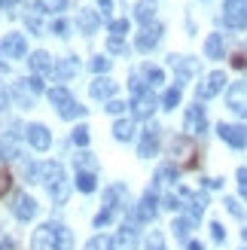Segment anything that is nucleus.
<instances>
[{
  "mask_svg": "<svg viewBox=\"0 0 247 250\" xmlns=\"http://www.w3.org/2000/svg\"><path fill=\"white\" fill-rule=\"evenodd\" d=\"M31 250H73V232L64 223H43L31 238Z\"/></svg>",
  "mask_w": 247,
  "mask_h": 250,
  "instance_id": "obj_1",
  "label": "nucleus"
},
{
  "mask_svg": "<svg viewBox=\"0 0 247 250\" xmlns=\"http://www.w3.org/2000/svg\"><path fill=\"white\" fill-rule=\"evenodd\" d=\"M40 180L46 183V189H49V195L55 198L58 205H64L67 202V177H64V168L58 165V162H43L40 165Z\"/></svg>",
  "mask_w": 247,
  "mask_h": 250,
  "instance_id": "obj_2",
  "label": "nucleus"
},
{
  "mask_svg": "<svg viewBox=\"0 0 247 250\" xmlns=\"http://www.w3.org/2000/svg\"><path fill=\"white\" fill-rule=\"evenodd\" d=\"M43 92H46V85H43V80H40V77L16 80V83L9 85V101H16L21 110H28V107H34L37 95H43Z\"/></svg>",
  "mask_w": 247,
  "mask_h": 250,
  "instance_id": "obj_3",
  "label": "nucleus"
},
{
  "mask_svg": "<svg viewBox=\"0 0 247 250\" xmlns=\"http://www.w3.org/2000/svg\"><path fill=\"white\" fill-rule=\"evenodd\" d=\"M49 101H52L55 113H58L61 119H80V116L85 113V107L77 104V98H73V95L64 89V85H55V89H49Z\"/></svg>",
  "mask_w": 247,
  "mask_h": 250,
  "instance_id": "obj_4",
  "label": "nucleus"
},
{
  "mask_svg": "<svg viewBox=\"0 0 247 250\" xmlns=\"http://www.w3.org/2000/svg\"><path fill=\"white\" fill-rule=\"evenodd\" d=\"M223 21L232 31L247 28V0H226L223 3Z\"/></svg>",
  "mask_w": 247,
  "mask_h": 250,
  "instance_id": "obj_5",
  "label": "nucleus"
},
{
  "mask_svg": "<svg viewBox=\"0 0 247 250\" xmlns=\"http://www.w3.org/2000/svg\"><path fill=\"white\" fill-rule=\"evenodd\" d=\"M37 210H40V205H37V198H31L28 192H16L12 195V214H16V220L28 223L37 217Z\"/></svg>",
  "mask_w": 247,
  "mask_h": 250,
  "instance_id": "obj_6",
  "label": "nucleus"
},
{
  "mask_svg": "<svg viewBox=\"0 0 247 250\" xmlns=\"http://www.w3.org/2000/svg\"><path fill=\"white\" fill-rule=\"evenodd\" d=\"M156 210H159V195H156V189H146L141 195L138 208H134V220H138V223H153Z\"/></svg>",
  "mask_w": 247,
  "mask_h": 250,
  "instance_id": "obj_7",
  "label": "nucleus"
},
{
  "mask_svg": "<svg viewBox=\"0 0 247 250\" xmlns=\"http://www.w3.org/2000/svg\"><path fill=\"white\" fill-rule=\"evenodd\" d=\"M217 134L223 137L229 146H235V149H244V146H247V125H229V122H220V125H217Z\"/></svg>",
  "mask_w": 247,
  "mask_h": 250,
  "instance_id": "obj_8",
  "label": "nucleus"
},
{
  "mask_svg": "<svg viewBox=\"0 0 247 250\" xmlns=\"http://www.w3.org/2000/svg\"><path fill=\"white\" fill-rule=\"evenodd\" d=\"M24 131H28V144L37 149V153H46V149L52 146V134H49V128L43 122H31Z\"/></svg>",
  "mask_w": 247,
  "mask_h": 250,
  "instance_id": "obj_9",
  "label": "nucleus"
},
{
  "mask_svg": "<svg viewBox=\"0 0 247 250\" xmlns=\"http://www.w3.org/2000/svg\"><path fill=\"white\" fill-rule=\"evenodd\" d=\"M162 40V24L153 21V24H144L141 34L134 37V46L141 49V52H150V49H156V43Z\"/></svg>",
  "mask_w": 247,
  "mask_h": 250,
  "instance_id": "obj_10",
  "label": "nucleus"
},
{
  "mask_svg": "<svg viewBox=\"0 0 247 250\" xmlns=\"http://www.w3.org/2000/svg\"><path fill=\"white\" fill-rule=\"evenodd\" d=\"M223 85H226V73H223V70L207 73L205 83L199 85V98H202V101H211V98H217L220 92H223Z\"/></svg>",
  "mask_w": 247,
  "mask_h": 250,
  "instance_id": "obj_11",
  "label": "nucleus"
},
{
  "mask_svg": "<svg viewBox=\"0 0 247 250\" xmlns=\"http://www.w3.org/2000/svg\"><path fill=\"white\" fill-rule=\"evenodd\" d=\"M183 128H186V134H205V131H207V116H205V107H202V104H192V107L186 110Z\"/></svg>",
  "mask_w": 247,
  "mask_h": 250,
  "instance_id": "obj_12",
  "label": "nucleus"
},
{
  "mask_svg": "<svg viewBox=\"0 0 247 250\" xmlns=\"http://www.w3.org/2000/svg\"><path fill=\"white\" fill-rule=\"evenodd\" d=\"M226 104H229V110H232V113L247 116V83H235V85H229Z\"/></svg>",
  "mask_w": 247,
  "mask_h": 250,
  "instance_id": "obj_13",
  "label": "nucleus"
},
{
  "mask_svg": "<svg viewBox=\"0 0 247 250\" xmlns=\"http://www.w3.org/2000/svg\"><path fill=\"white\" fill-rule=\"evenodd\" d=\"M0 55H6L9 61L28 55V40H24V34H9L3 40V46H0Z\"/></svg>",
  "mask_w": 247,
  "mask_h": 250,
  "instance_id": "obj_14",
  "label": "nucleus"
},
{
  "mask_svg": "<svg viewBox=\"0 0 247 250\" xmlns=\"http://www.w3.org/2000/svg\"><path fill=\"white\" fill-rule=\"evenodd\" d=\"M125 202H128V189L122 183H113L107 189V195H104V210H110V214L116 217V210L125 208Z\"/></svg>",
  "mask_w": 247,
  "mask_h": 250,
  "instance_id": "obj_15",
  "label": "nucleus"
},
{
  "mask_svg": "<svg viewBox=\"0 0 247 250\" xmlns=\"http://www.w3.org/2000/svg\"><path fill=\"white\" fill-rule=\"evenodd\" d=\"M156 149H159V125H146V131L138 144V156L150 159V156H156Z\"/></svg>",
  "mask_w": 247,
  "mask_h": 250,
  "instance_id": "obj_16",
  "label": "nucleus"
},
{
  "mask_svg": "<svg viewBox=\"0 0 247 250\" xmlns=\"http://www.w3.org/2000/svg\"><path fill=\"white\" fill-rule=\"evenodd\" d=\"M180 198L186 202L189 220H199V217H202V210L207 208V195H205V192H189V189H180Z\"/></svg>",
  "mask_w": 247,
  "mask_h": 250,
  "instance_id": "obj_17",
  "label": "nucleus"
},
{
  "mask_svg": "<svg viewBox=\"0 0 247 250\" xmlns=\"http://www.w3.org/2000/svg\"><path fill=\"white\" fill-rule=\"evenodd\" d=\"M110 250H138V229H131V223H125L110 244Z\"/></svg>",
  "mask_w": 247,
  "mask_h": 250,
  "instance_id": "obj_18",
  "label": "nucleus"
},
{
  "mask_svg": "<svg viewBox=\"0 0 247 250\" xmlns=\"http://www.w3.org/2000/svg\"><path fill=\"white\" fill-rule=\"evenodd\" d=\"M171 67L177 70V83L195 77V70H199V61L195 58H180V55H171Z\"/></svg>",
  "mask_w": 247,
  "mask_h": 250,
  "instance_id": "obj_19",
  "label": "nucleus"
},
{
  "mask_svg": "<svg viewBox=\"0 0 247 250\" xmlns=\"http://www.w3.org/2000/svg\"><path fill=\"white\" fill-rule=\"evenodd\" d=\"M92 98H98V101H113V95H116V83L110 80V77H98L92 83Z\"/></svg>",
  "mask_w": 247,
  "mask_h": 250,
  "instance_id": "obj_20",
  "label": "nucleus"
},
{
  "mask_svg": "<svg viewBox=\"0 0 247 250\" xmlns=\"http://www.w3.org/2000/svg\"><path fill=\"white\" fill-rule=\"evenodd\" d=\"M131 107H134V116H138V119H150L153 110H156V95L153 92H144V95L134 98Z\"/></svg>",
  "mask_w": 247,
  "mask_h": 250,
  "instance_id": "obj_21",
  "label": "nucleus"
},
{
  "mask_svg": "<svg viewBox=\"0 0 247 250\" xmlns=\"http://www.w3.org/2000/svg\"><path fill=\"white\" fill-rule=\"evenodd\" d=\"M80 70V61L73 58V55H67V58H58V64H52V73L58 77V83H67L73 73Z\"/></svg>",
  "mask_w": 247,
  "mask_h": 250,
  "instance_id": "obj_22",
  "label": "nucleus"
},
{
  "mask_svg": "<svg viewBox=\"0 0 247 250\" xmlns=\"http://www.w3.org/2000/svg\"><path fill=\"white\" fill-rule=\"evenodd\" d=\"M134 19L141 21V28H144V24H153V19H156V0H141V3L134 6Z\"/></svg>",
  "mask_w": 247,
  "mask_h": 250,
  "instance_id": "obj_23",
  "label": "nucleus"
},
{
  "mask_svg": "<svg viewBox=\"0 0 247 250\" xmlns=\"http://www.w3.org/2000/svg\"><path fill=\"white\" fill-rule=\"evenodd\" d=\"M98 24H101V19H98L92 9H82V12H80V19H77V28H80L85 37H92V34L98 31Z\"/></svg>",
  "mask_w": 247,
  "mask_h": 250,
  "instance_id": "obj_24",
  "label": "nucleus"
},
{
  "mask_svg": "<svg viewBox=\"0 0 247 250\" xmlns=\"http://www.w3.org/2000/svg\"><path fill=\"white\" fill-rule=\"evenodd\" d=\"M28 64H31V70L37 73V77H40V73H49V70H52V58H49V52H43V49H40V52H34V55L28 58Z\"/></svg>",
  "mask_w": 247,
  "mask_h": 250,
  "instance_id": "obj_25",
  "label": "nucleus"
},
{
  "mask_svg": "<svg viewBox=\"0 0 247 250\" xmlns=\"http://www.w3.org/2000/svg\"><path fill=\"white\" fill-rule=\"evenodd\" d=\"M77 189L82 195H92L98 189V177H95V171H77Z\"/></svg>",
  "mask_w": 247,
  "mask_h": 250,
  "instance_id": "obj_26",
  "label": "nucleus"
},
{
  "mask_svg": "<svg viewBox=\"0 0 247 250\" xmlns=\"http://www.w3.org/2000/svg\"><path fill=\"white\" fill-rule=\"evenodd\" d=\"M223 52H226L223 37H220V34H211V37L205 40V55H207V58H223Z\"/></svg>",
  "mask_w": 247,
  "mask_h": 250,
  "instance_id": "obj_27",
  "label": "nucleus"
},
{
  "mask_svg": "<svg viewBox=\"0 0 247 250\" xmlns=\"http://www.w3.org/2000/svg\"><path fill=\"white\" fill-rule=\"evenodd\" d=\"M138 73L146 80V85H159V83H165V70H162V67H156V64H144Z\"/></svg>",
  "mask_w": 247,
  "mask_h": 250,
  "instance_id": "obj_28",
  "label": "nucleus"
},
{
  "mask_svg": "<svg viewBox=\"0 0 247 250\" xmlns=\"http://www.w3.org/2000/svg\"><path fill=\"white\" fill-rule=\"evenodd\" d=\"M113 137H116V141H131V137H134V122L131 119H119L113 125Z\"/></svg>",
  "mask_w": 247,
  "mask_h": 250,
  "instance_id": "obj_29",
  "label": "nucleus"
},
{
  "mask_svg": "<svg viewBox=\"0 0 247 250\" xmlns=\"http://www.w3.org/2000/svg\"><path fill=\"white\" fill-rule=\"evenodd\" d=\"M37 12H61V9H67V0H34V6Z\"/></svg>",
  "mask_w": 247,
  "mask_h": 250,
  "instance_id": "obj_30",
  "label": "nucleus"
},
{
  "mask_svg": "<svg viewBox=\"0 0 247 250\" xmlns=\"http://www.w3.org/2000/svg\"><path fill=\"white\" fill-rule=\"evenodd\" d=\"M192 226H195V220H189V217H177L171 229H174V235H177L180 241H186V238H189V232H192Z\"/></svg>",
  "mask_w": 247,
  "mask_h": 250,
  "instance_id": "obj_31",
  "label": "nucleus"
},
{
  "mask_svg": "<svg viewBox=\"0 0 247 250\" xmlns=\"http://www.w3.org/2000/svg\"><path fill=\"white\" fill-rule=\"evenodd\" d=\"M0 159H19V146H16V141L12 137H0Z\"/></svg>",
  "mask_w": 247,
  "mask_h": 250,
  "instance_id": "obj_32",
  "label": "nucleus"
},
{
  "mask_svg": "<svg viewBox=\"0 0 247 250\" xmlns=\"http://www.w3.org/2000/svg\"><path fill=\"white\" fill-rule=\"evenodd\" d=\"M171 153H174V156H192L189 137H174V144H171Z\"/></svg>",
  "mask_w": 247,
  "mask_h": 250,
  "instance_id": "obj_33",
  "label": "nucleus"
},
{
  "mask_svg": "<svg viewBox=\"0 0 247 250\" xmlns=\"http://www.w3.org/2000/svg\"><path fill=\"white\" fill-rule=\"evenodd\" d=\"M177 104H180V85L168 89V92H165V98H162V107H165V110H174Z\"/></svg>",
  "mask_w": 247,
  "mask_h": 250,
  "instance_id": "obj_34",
  "label": "nucleus"
},
{
  "mask_svg": "<svg viewBox=\"0 0 247 250\" xmlns=\"http://www.w3.org/2000/svg\"><path fill=\"white\" fill-rule=\"evenodd\" d=\"M156 180H162V183H174L177 180V168L174 165H162L156 171Z\"/></svg>",
  "mask_w": 247,
  "mask_h": 250,
  "instance_id": "obj_35",
  "label": "nucleus"
},
{
  "mask_svg": "<svg viewBox=\"0 0 247 250\" xmlns=\"http://www.w3.org/2000/svg\"><path fill=\"white\" fill-rule=\"evenodd\" d=\"M110 244H113V238H107V235H95V238L85 244V250H110Z\"/></svg>",
  "mask_w": 247,
  "mask_h": 250,
  "instance_id": "obj_36",
  "label": "nucleus"
},
{
  "mask_svg": "<svg viewBox=\"0 0 247 250\" xmlns=\"http://www.w3.org/2000/svg\"><path fill=\"white\" fill-rule=\"evenodd\" d=\"M128 31V21L125 19H116V21H110V34H113V40H122Z\"/></svg>",
  "mask_w": 247,
  "mask_h": 250,
  "instance_id": "obj_37",
  "label": "nucleus"
},
{
  "mask_svg": "<svg viewBox=\"0 0 247 250\" xmlns=\"http://www.w3.org/2000/svg\"><path fill=\"white\" fill-rule=\"evenodd\" d=\"M89 128H85V125H77V128H73V144L77 146H89Z\"/></svg>",
  "mask_w": 247,
  "mask_h": 250,
  "instance_id": "obj_38",
  "label": "nucleus"
},
{
  "mask_svg": "<svg viewBox=\"0 0 247 250\" xmlns=\"http://www.w3.org/2000/svg\"><path fill=\"white\" fill-rule=\"evenodd\" d=\"M95 168H98V162L89 153H80L77 156V171H95Z\"/></svg>",
  "mask_w": 247,
  "mask_h": 250,
  "instance_id": "obj_39",
  "label": "nucleus"
},
{
  "mask_svg": "<svg viewBox=\"0 0 247 250\" xmlns=\"http://www.w3.org/2000/svg\"><path fill=\"white\" fill-rule=\"evenodd\" d=\"M89 70H95V73H107V70H110V58H104V55L92 58V61H89Z\"/></svg>",
  "mask_w": 247,
  "mask_h": 250,
  "instance_id": "obj_40",
  "label": "nucleus"
},
{
  "mask_svg": "<svg viewBox=\"0 0 247 250\" xmlns=\"http://www.w3.org/2000/svg\"><path fill=\"white\" fill-rule=\"evenodd\" d=\"M211 238H214L217 244H223V241H226V229L220 226V223H211Z\"/></svg>",
  "mask_w": 247,
  "mask_h": 250,
  "instance_id": "obj_41",
  "label": "nucleus"
},
{
  "mask_svg": "<svg viewBox=\"0 0 247 250\" xmlns=\"http://www.w3.org/2000/svg\"><path fill=\"white\" fill-rule=\"evenodd\" d=\"M235 177H238V192L247 198V168H238V174H235Z\"/></svg>",
  "mask_w": 247,
  "mask_h": 250,
  "instance_id": "obj_42",
  "label": "nucleus"
},
{
  "mask_svg": "<svg viewBox=\"0 0 247 250\" xmlns=\"http://www.w3.org/2000/svg\"><path fill=\"white\" fill-rule=\"evenodd\" d=\"M52 34H55V37H67V21H64V19H55V21H52Z\"/></svg>",
  "mask_w": 247,
  "mask_h": 250,
  "instance_id": "obj_43",
  "label": "nucleus"
},
{
  "mask_svg": "<svg viewBox=\"0 0 247 250\" xmlns=\"http://www.w3.org/2000/svg\"><path fill=\"white\" fill-rule=\"evenodd\" d=\"M107 223H113V214H110V210H101V214L95 217V226H98V229H104Z\"/></svg>",
  "mask_w": 247,
  "mask_h": 250,
  "instance_id": "obj_44",
  "label": "nucleus"
},
{
  "mask_svg": "<svg viewBox=\"0 0 247 250\" xmlns=\"http://www.w3.org/2000/svg\"><path fill=\"white\" fill-rule=\"evenodd\" d=\"M107 113H113V116H119L122 113V110H125V104H122V101H116V98H113V101H107Z\"/></svg>",
  "mask_w": 247,
  "mask_h": 250,
  "instance_id": "obj_45",
  "label": "nucleus"
},
{
  "mask_svg": "<svg viewBox=\"0 0 247 250\" xmlns=\"http://www.w3.org/2000/svg\"><path fill=\"white\" fill-rule=\"evenodd\" d=\"M162 205H165L168 210H177V208H180V198H177V195H165V198H162Z\"/></svg>",
  "mask_w": 247,
  "mask_h": 250,
  "instance_id": "obj_46",
  "label": "nucleus"
},
{
  "mask_svg": "<svg viewBox=\"0 0 247 250\" xmlns=\"http://www.w3.org/2000/svg\"><path fill=\"white\" fill-rule=\"evenodd\" d=\"M226 210H229L232 217H241V208H238V202H235V198H226Z\"/></svg>",
  "mask_w": 247,
  "mask_h": 250,
  "instance_id": "obj_47",
  "label": "nucleus"
},
{
  "mask_svg": "<svg viewBox=\"0 0 247 250\" xmlns=\"http://www.w3.org/2000/svg\"><path fill=\"white\" fill-rule=\"evenodd\" d=\"M232 67H235V70H244V67H247V58H244V55H232Z\"/></svg>",
  "mask_w": 247,
  "mask_h": 250,
  "instance_id": "obj_48",
  "label": "nucleus"
},
{
  "mask_svg": "<svg viewBox=\"0 0 247 250\" xmlns=\"http://www.w3.org/2000/svg\"><path fill=\"white\" fill-rule=\"evenodd\" d=\"M205 186H207V189H220V186H223V180H220V177H207Z\"/></svg>",
  "mask_w": 247,
  "mask_h": 250,
  "instance_id": "obj_49",
  "label": "nucleus"
},
{
  "mask_svg": "<svg viewBox=\"0 0 247 250\" xmlns=\"http://www.w3.org/2000/svg\"><path fill=\"white\" fill-rule=\"evenodd\" d=\"M9 189V174H0V195Z\"/></svg>",
  "mask_w": 247,
  "mask_h": 250,
  "instance_id": "obj_50",
  "label": "nucleus"
},
{
  "mask_svg": "<svg viewBox=\"0 0 247 250\" xmlns=\"http://www.w3.org/2000/svg\"><path fill=\"white\" fill-rule=\"evenodd\" d=\"M122 49H125L122 40H113V37H110V52H122Z\"/></svg>",
  "mask_w": 247,
  "mask_h": 250,
  "instance_id": "obj_51",
  "label": "nucleus"
},
{
  "mask_svg": "<svg viewBox=\"0 0 247 250\" xmlns=\"http://www.w3.org/2000/svg\"><path fill=\"white\" fill-rule=\"evenodd\" d=\"M28 28L37 34V31H40V19H34V16H28Z\"/></svg>",
  "mask_w": 247,
  "mask_h": 250,
  "instance_id": "obj_52",
  "label": "nucleus"
},
{
  "mask_svg": "<svg viewBox=\"0 0 247 250\" xmlns=\"http://www.w3.org/2000/svg\"><path fill=\"white\" fill-rule=\"evenodd\" d=\"M98 6H101L107 16H110V9H113V0H98Z\"/></svg>",
  "mask_w": 247,
  "mask_h": 250,
  "instance_id": "obj_53",
  "label": "nucleus"
},
{
  "mask_svg": "<svg viewBox=\"0 0 247 250\" xmlns=\"http://www.w3.org/2000/svg\"><path fill=\"white\" fill-rule=\"evenodd\" d=\"M16 3H19V0H0V6H3V9H6V12H9V9H12V6H16Z\"/></svg>",
  "mask_w": 247,
  "mask_h": 250,
  "instance_id": "obj_54",
  "label": "nucleus"
},
{
  "mask_svg": "<svg viewBox=\"0 0 247 250\" xmlns=\"http://www.w3.org/2000/svg\"><path fill=\"white\" fill-rule=\"evenodd\" d=\"M186 250H205V247H202L199 241H186Z\"/></svg>",
  "mask_w": 247,
  "mask_h": 250,
  "instance_id": "obj_55",
  "label": "nucleus"
},
{
  "mask_svg": "<svg viewBox=\"0 0 247 250\" xmlns=\"http://www.w3.org/2000/svg\"><path fill=\"white\" fill-rule=\"evenodd\" d=\"M6 107V92H0V110Z\"/></svg>",
  "mask_w": 247,
  "mask_h": 250,
  "instance_id": "obj_56",
  "label": "nucleus"
},
{
  "mask_svg": "<svg viewBox=\"0 0 247 250\" xmlns=\"http://www.w3.org/2000/svg\"><path fill=\"white\" fill-rule=\"evenodd\" d=\"M0 250H12V244L9 241H0Z\"/></svg>",
  "mask_w": 247,
  "mask_h": 250,
  "instance_id": "obj_57",
  "label": "nucleus"
},
{
  "mask_svg": "<svg viewBox=\"0 0 247 250\" xmlns=\"http://www.w3.org/2000/svg\"><path fill=\"white\" fill-rule=\"evenodd\" d=\"M244 241H247V229H244Z\"/></svg>",
  "mask_w": 247,
  "mask_h": 250,
  "instance_id": "obj_58",
  "label": "nucleus"
},
{
  "mask_svg": "<svg viewBox=\"0 0 247 250\" xmlns=\"http://www.w3.org/2000/svg\"><path fill=\"white\" fill-rule=\"evenodd\" d=\"M156 250H165V247H156Z\"/></svg>",
  "mask_w": 247,
  "mask_h": 250,
  "instance_id": "obj_59",
  "label": "nucleus"
},
{
  "mask_svg": "<svg viewBox=\"0 0 247 250\" xmlns=\"http://www.w3.org/2000/svg\"><path fill=\"white\" fill-rule=\"evenodd\" d=\"M244 250H247V247H244Z\"/></svg>",
  "mask_w": 247,
  "mask_h": 250,
  "instance_id": "obj_60",
  "label": "nucleus"
}]
</instances>
